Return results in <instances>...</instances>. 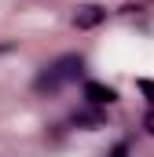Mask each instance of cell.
I'll list each match as a JSON object with an SVG mask.
<instances>
[{"mask_svg": "<svg viewBox=\"0 0 154 157\" xmlns=\"http://www.w3.org/2000/svg\"><path fill=\"white\" fill-rule=\"evenodd\" d=\"M110 157H128V143H117L114 150H110Z\"/></svg>", "mask_w": 154, "mask_h": 157, "instance_id": "8992f818", "label": "cell"}, {"mask_svg": "<svg viewBox=\"0 0 154 157\" xmlns=\"http://www.w3.org/2000/svg\"><path fill=\"white\" fill-rule=\"evenodd\" d=\"M84 99L92 106H110V102H117V91L107 88V84H99V80H88L84 84Z\"/></svg>", "mask_w": 154, "mask_h": 157, "instance_id": "3957f363", "label": "cell"}, {"mask_svg": "<svg viewBox=\"0 0 154 157\" xmlns=\"http://www.w3.org/2000/svg\"><path fill=\"white\" fill-rule=\"evenodd\" d=\"M74 128H84V132H95V128H103V113L92 106V110H77L74 117H70Z\"/></svg>", "mask_w": 154, "mask_h": 157, "instance_id": "277c9868", "label": "cell"}, {"mask_svg": "<svg viewBox=\"0 0 154 157\" xmlns=\"http://www.w3.org/2000/svg\"><path fill=\"white\" fill-rule=\"evenodd\" d=\"M103 18H107V7H99V4H81V7H74V26L77 29H95Z\"/></svg>", "mask_w": 154, "mask_h": 157, "instance_id": "7a4b0ae2", "label": "cell"}, {"mask_svg": "<svg viewBox=\"0 0 154 157\" xmlns=\"http://www.w3.org/2000/svg\"><path fill=\"white\" fill-rule=\"evenodd\" d=\"M143 128H147V135H154V110L147 113V117H143Z\"/></svg>", "mask_w": 154, "mask_h": 157, "instance_id": "52a82bcc", "label": "cell"}, {"mask_svg": "<svg viewBox=\"0 0 154 157\" xmlns=\"http://www.w3.org/2000/svg\"><path fill=\"white\" fill-rule=\"evenodd\" d=\"M136 88H140V91H143V95L154 102V80H136Z\"/></svg>", "mask_w": 154, "mask_h": 157, "instance_id": "5b68a950", "label": "cell"}, {"mask_svg": "<svg viewBox=\"0 0 154 157\" xmlns=\"http://www.w3.org/2000/svg\"><path fill=\"white\" fill-rule=\"evenodd\" d=\"M81 70H84V62H81V55H63V59H55L51 66H44V73L37 77V91H59L63 84H74L81 77Z\"/></svg>", "mask_w": 154, "mask_h": 157, "instance_id": "6da1fadb", "label": "cell"}]
</instances>
